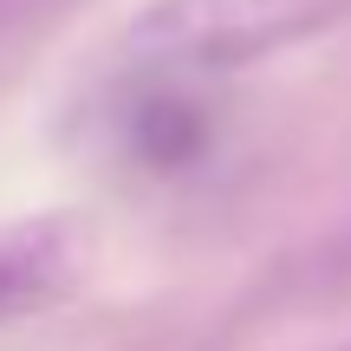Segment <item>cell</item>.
I'll list each match as a JSON object with an SVG mask.
<instances>
[{"label": "cell", "instance_id": "1", "mask_svg": "<svg viewBox=\"0 0 351 351\" xmlns=\"http://www.w3.org/2000/svg\"><path fill=\"white\" fill-rule=\"evenodd\" d=\"M351 20V0H150L117 39L130 78H215Z\"/></svg>", "mask_w": 351, "mask_h": 351}, {"label": "cell", "instance_id": "2", "mask_svg": "<svg viewBox=\"0 0 351 351\" xmlns=\"http://www.w3.org/2000/svg\"><path fill=\"white\" fill-rule=\"evenodd\" d=\"M78 280H85V228L72 215L0 221V326L59 306Z\"/></svg>", "mask_w": 351, "mask_h": 351}]
</instances>
